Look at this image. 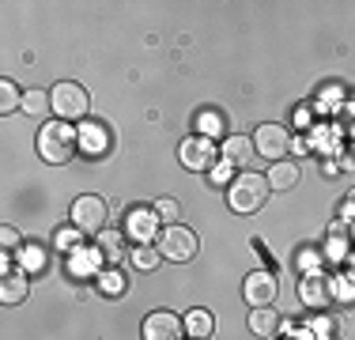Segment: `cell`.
<instances>
[{"label":"cell","instance_id":"obj_1","mask_svg":"<svg viewBox=\"0 0 355 340\" xmlns=\"http://www.w3.org/2000/svg\"><path fill=\"white\" fill-rule=\"evenodd\" d=\"M76 148H80V133H76L69 121H49L38 129V155L46 159V163H53V167L69 163L76 155Z\"/></svg>","mask_w":355,"mask_h":340},{"label":"cell","instance_id":"obj_2","mask_svg":"<svg viewBox=\"0 0 355 340\" xmlns=\"http://www.w3.org/2000/svg\"><path fill=\"white\" fill-rule=\"evenodd\" d=\"M268 178L265 174H253V170H242L239 178H234L231 185H227V204H231V212H239V216H253V212L265 204L268 197Z\"/></svg>","mask_w":355,"mask_h":340},{"label":"cell","instance_id":"obj_3","mask_svg":"<svg viewBox=\"0 0 355 340\" xmlns=\"http://www.w3.org/2000/svg\"><path fill=\"white\" fill-rule=\"evenodd\" d=\"M72 227L80 235H103L106 231V219H110V212H106V201L103 197H95V193H87V197H80L72 204Z\"/></svg>","mask_w":355,"mask_h":340},{"label":"cell","instance_id":"obj_4","mask_svg":"<svg viewBox=\"0 0 355 340\" xmlns=\"http://www.w3.org/2000/svg\"><path fill=\"white\" fill-rule=\"evenodd\" d=\"M159 253H163L166 261H174V265H185V261L197 257V235L182 223H171L159 235Z\"/></svg>","mask_w":355,"mask_h":340},{"label":"cell","instance_id":"obj_5","mask_svg":"<svg viewBox=\"0 0 355 340\" xmlns=\"http://www.w3.org/2000/svg\"><path fill=\"white\" fill-rule=\"evenodd\" d=\"M49 99H53V114L61 117V121H72V117H83V114H87V106H91L87 91H83L80 83H72V80H61V83H53V91H49Z\"/></svg>","mask_w":355,"mask_h":340},{"label":"cell","instance_id":"obj_6","mask_svg":"<svg viewBox=\"0 0 355 340\" xmlns=\"http://www.w3.org/2000/svg\"><path fill=\"white\" fill-rule=\"evenodd\" d=\"M333 295H336V287H333V276H325V269H310L299 280V299L306 306H314V310H325L333 303Z\"/></svg>","mask_w":355,"mask_h":340},{"label":"cell","instance_id":"obj_7","mask_svg":"<svg viewBox=\"0 0 355 340\" xmlns=\"http://www.w3.org/2000/svg\"><path fill=\"white\" fill-rule=\"evenodd\" d=\"M253 148H257L261 159H276V163H284V155L291 151V136H287L284 125H257V133H253Z\"/></svg>","mask_w":355,"mask_h":340},{"label":"cell","instance_id":"obj_8","mask_svg":"<svg viewBox=\"0 0 355 340\" xmlns=\"http://www.w3.org/2000/svg\"><path fill=\"white\" fill-rule=\"evenodd\" d=\"M178 155H182L185 170H212L216 159H219V151H216V144L208 140V136H189V140H182Z\"/></svg>","mask_w":355,"mask_h":340},{"label":"cell","instance_id":"obj_9","mask_svg":"<svg viewBox=\"0 0 355 340\" xmlns=\"http://www.w3.org/2000/svg\"><path fill=\"white\" fill-rule=\"evenodd\" d=\"M182 329H185V321L174 310H151L144 318L140 333H144V340H182Z\"/></svg>","mask_w":355,"mask_h":340},{"label":"cell","instance_id":"obj_10","mask_svg":"<svg viewBox=\"0 0 355 340\" xmlns=\"http://www.w3.org/2000/svg\"><path fill=\"white\" fill-rule=\"evenodd\" d=\"M155 231H159V212L155 208H144V204L129 208V216H125V235H129L132 242L148 246L151 238H155Z\"/></svg>","mask_w":355,"mask_h":340},{"label":"cell","instance_id":"obj_11","mask_svg":"<svg viewBox=\"0 0 355 340\" xmlns=\"http://www.w3.org/2000/svg\"><path fill=\"white\" fill-rule=\"evenodd\" d=\"M242 295H246V303L253 306V310H257V306H272V299H276V276H272V272H253V276H246Z\"/></svg>","mask_w":355,"mask_h":340},{"label":"cell","instance_id":"obj_12","mask_svg":"<svg viewBox=\"0 0 355 340\" xmlns=\"http://www.w3.org/2000/svg\"><path fill=\"white\" fill-rule=\"evenodd\" d=\"M110 144H114V136H110V129L103 121H87L80 129V148H83V155H106L110 151Z\"/></svg>","mask_w":355,"mask_h":340},{"label":"cell","instance_id":"obj_13","mask_svg":"<svg viewBox=\"0 0 355 340\" xmlns=\"http://www.w3.org/2000/svg\"><path fill=\"white\" fill-rule=\"evenodd\" d=\"M27 291H31V276H27V272H23V269L4 272V280H0V303L15 306V303L27 299Z\"/></svg>","mask_w":355,"mask_h":340},{"label":"cell","instance_id":"obj_14","mask_svg":"<svg viewBox=\"0 0 355 340\" xmlns=\"http://www.w3.org/2000/svg\"><path fill=\"white\" fill-rule=\"evenodd\" d=\"M257 148H253V136H227L223 140V163L231 167H250Z\"/></svg>","mask_w":355,"mask_h":340},{"label":"cell","instance_id":"obj_15","mask_svg":"<svg viewBox=\"0 0 355 340\" xmlns=\"http://www.w3.org/2000/svg\"><path fill=\"white\" fill-rule=\"evenodd\" d=\"M280 314L272 310V306H257V310H250V333L253 337H265V340H272L276 333H280Z\"/></svg>","mask_w":355,"mask_h":340},{"label":"cell","instance_id":"obj_16","mask_svg":"<svg viewBox=\"0 0 355 340\" xmlns=\"http://www.w3.org/2000/svg\"><path fill=\"white\" fill-rule=\"evenodd\" d=\"M98 253H103V261H110V265L117 269V261H121L125 253H132V250H125V235L121 231H103L98 235Z\"/></svg>","mask_w":355,"mask_h":340},{"label":"cell","instance_id":"obj_17","mask_svg":"<svg viewBox=\"0 0 355 340\" xmlns=\"http://www.w3.org/2000/svg\"><path fill=\"white\" fill-rule=\"evenodd\" d=\"M98 261H103V253L98 250H69V272L72 276H91V272L98 269Z\"/></svg>","mask_w":355,"mask_h":340},{"label":"cell","instance_id":"obj_18","mask_svg":"<svg viewBox=\"0 0 355 340\" xmlns=\"http://www.w3.org/2000/svg\"><path fill=\"white\" fill-rule=\"evenodd\" d=\"M268 185H272V189H295V185H299V167L295 163H272V170H268Z\"/></svg>","mask_w":355,"mask_h":340},{"label":"cell","instance_id":"obj_19","mask_svg":"<svg viewBox=\"0 0 355 340\" xmlns=\"http://www.w3.org/2000/svg\"><path fill=\"white\" fill-rule=\"evenodd\" d=\"M49 110H53V99H49V91H38V87L23 91V114H31V117H46Z\"/></svg>","mask_w":355,"mask_h":340},{"label":"cell","instance_id":"obj_20","mask_svg":"<svg viewBox=\"0 0 355 340\" xmlns=\"http://www.w3.org/2000/svg\"><path fill=\"white\" fill-rule=\"evenodd\" d=\"M185 329L193 333V340H208L216 329V318L208 310H189V318H185Z\"/></svg>","mask_w":355,"mask_h":340},{"label":"cell","instance_id":"obj_21","mask_svg":"<svg viewBox=\"0 0 355 340\" xmlns=\"http://www.w3.org/2000/svg\"><path fill=\"white\" fill-rule=\"evenodd\" d=\"M95 280H98V291L114 295V299H117V295H125V287H129V284H125V272L121 269H103Z\"/></svg>","mask_w":355,"mask_h":340},{"label":"cell","instance_id":"obj_22","mask_svg":"<svg viewBox=\"0 0 355 340\" xmlns=\"http://www.w3.org/2000/svg\"><path fill=\"white\" fill-rule=\"evenodd\" d=\"M310 333L318 340H340V321H336L333 314H318V318L310 321Z\"/></svg>","mask_w":355,"mask_h":340},{"label":"cell","instance_id":"obj_23","mask_svg":"<svg viewBox=\"0 0 355 340\" xmlns=\"http://www.w3.org/2000/svg\"><path fill=\"white\" fill-rule=\"evenodd\" d=\"M159 261H163V253H159V246H137V250H132V265H137L140 272H151L159 265Z\"/></svg>","mask_w":355,"mask_h":340},{"label":"cell","instance_id":"obj_24","mask_svg":"<svg viewBox=\"0 0 355 340\" xmlns=\"http://www.w3.org/2000/svg\"><path fill=\"white\" fill-rule=\"evenodd\" d=\"M19 106H23V91L12 80H0V114H12Z\"/></svg>","mask_w":355,"mask_h":340},{"label":"cell","instance_id":"obj_25","mask_svg":"<svg viewBox=\"0 0 355 340\" xmlns=\"http://www.w3.org/2000/svg\"><path fill=\"white\" fill-rule=\"evenodd\" d=\"M19 269L27 272H42L46 269V250H42V246H27V250H19Z\"/></svg>","mask_w":355,"mask_h":340},{"label":"cell","instance_id":"obj_26","mask_svg":"<svg viewBox=\"0 0 355 340\" xmlns=\"http://www.w3.org/2000/svg\"><path fill=\"white\" fill-rule=\"evenodd\" d=\"M197 125H200V129H205L200 136H208V140H212V136H219V133H223V117H219L216 110H205V114L197 117Z\"/></svg>","mask_w":355,"mask_h":340},{"label":"cell","instance_id":"obj_27","mask_svg":"<svg viewBox=\"0 0 355 340\" xmlns=\"http://www.w3.org/2000/svg\"><path fill=\"white\" fill-rule=\"evenodd\" d=\"M348 253V242H344V227H333V242H329V257L333 261H344Z\"/></svg>","mask_w":355,"mask_h":340},{"label":"cell","instance_id":"obj_28","mask_svg":"<svg viewBox=\"0 0 355 340\" xmlns=\"http://www.w3.org/2000/svg\"><path fill=\"white\" fill-rule=\"evenodd\" d=\"M155 212H159L163 219H171V223H178V219H182V204L171 201V197H163V201H159V204H155Z\"/></svg>","mask_w":355,"mask_h":340},{"label":"cell","instance_id":"obj_29","mask_svg":"<svg viewBox=\"0 0 355 340\" xmlns=\"http://www.w3.org/2000/svg\"><path fill=\"white\" fill-rule=\"evenodd\" d=\"M0 242H4V250H15V246H19V231H15V227H4V231H0Z\"/></svg>","mask_w":355,"mask_h":340},{"label":"cell","instance_id":"obj_30","mask_svg":"<svg viewBox=\"0 0 355 340\" xmlns=\"http://www.w3.org/2000/svg\"><path fill=\"white\" fill-rule=\"evenodd\" d=\"M291 340H318V337L310 333V329H295V333H291Z\"/></svg>","mask_w":355,"mask_h":340},{"label":"cell","instance_id":"obj_31","mask_svg":"<svg viewBox=\"0 0 355 340\" xmlns=\"http://www.w3.org/2000/svg\"><path fill=\"white\" fill-rule=\"evenodd\" d=\"M344 216H355V193L348 197V204H344Z\"/></svg>","mask_w":355,"mask_h":340},{"label":"cell","instance_id":"obj_32","mask_svg":"<svg viewBox=\"0 0 355 340\" xmlns=\"http://www.w3.org/2000/svg\"><path fill=\"white\" fill-rule=\"evenodd\" d=\"M352 269H355V257H352Z\"/></svg>","mask_w":355,"mask_h":340}]
</instances>
